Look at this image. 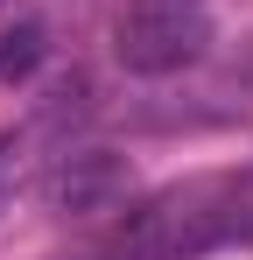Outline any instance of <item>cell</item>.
<instances>
[{
	"label": "cell",
	"mask_w": 253,
	"mask_h": 260,
	"mask_svg": "<svg viewBox=\"0 0 253 260\" xmlns=\"http://www.w3.org/2000/svg\"><path fill=\"white\" fill-rule=\"evenodd\" d=\"M211 43L204 0H134L120 14V63L141 78H169L183 63H197Z\"/></svg>",
	"instance_id": "2"
},
{
	"label": "cell",
	"mask_w": 253,
	"mask_h": 260,
	"mask_svg": "<svg viewBox=\"0 0 253 260\" xmlns=\"http://www.w3.org/2000/svg\"><path fill=\"white\" fill-rule=\"evenodd\" d=\"M42 28L36 21H21V28H7V36H0V78H7V85H14V78H28V71H36L42 63Z\"/></svg>",
	"instance_id": "4"
},
{
	"label": "cell",
	"mask_w": 253,
	"mask_h": 260,
	"mask_svg": "<svg viewBox=\"0 0 253 260\" xmlns=\"http://www.w3.org/2000/svg\"><path fill=\"white\" fill-rule=\"evenodd\" d=\"M126 190H134V169H126L120 155H106V148H78V155H64L56 176H49V204L56 211H113L126 204Z\"/></svg>",
	"instance_id": "3"
},
{
	"label": "cell",
	"mask_w": 253,
	"mask_h": 260,
	"mask_svg": "<svg viewBox=\"0 0 253 260\" xmlns=\"http://www.w3.org/2000/svg\"><path fill=\"white\" fill-rule=\"evenodd\" d=\"M225 239H253V176H211L141 204L113 232L106 260H197Z\"/></svg>",
	"instance_id": "1"
}]
</instances>
